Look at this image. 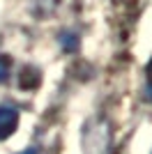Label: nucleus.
<instances>
[{"mask_svg": "<svg viewBox=\"0 0 152 154\" xmlns=\"http://www.w3.org/2000/svg\"><path fill=\"white\" fill-rule=\"evenodd\" d=\"M111 143V129L106 120H90L83 129V154H106Z\"/></svg>", "mask_w": 152, "mask_h": 154, "instance_id": "1", "label": "nucleus"}, {"mask_svg": "<svg viewBox=\"0 0 152 154\" xmlns=\"http://www.w3.org/2000/svg\"><path fill=\"white\" fill-rule=\"evenodd\" d=\"M19 127V110L12 106H0V140H5Z\"/></svg>", "mask_w": 152, "mask_h": 154, "instance_id": "2", "label": "nucleus"}, {"mask_svg": "<svg viewBox=\"0 0 152 154\" xmlns=\"http://www.w3.org/2000/svg\"><path fill=\"white\" fill-rule=\"evenodd\" d=\"M60 48H62L65 53H74V51H78V35L76 32H60Z\"/></svg>", "mask_w": 152, "mask_h": 154, "instance_id": "3", "label": "nucleus"}, {"mask_svg": "<svg viewBox=\"0 0 152 154\" xmlns=\"http://www.w3.org/2000/svg\"><path fill=\"white\" fill-rule=\"evenodd\" d=\"M9 71H12V62L7 55H0V83H5L9 78Z\"/></svg>", "mask_w": 152, "mask_h": 154, "instance_id": "4", "label": "nucleus"}, {"mask_svg": "<svg viewBox=\"0 0 152 154\" xmlns=\"http://www.w3.org/2000/svg\"><path fill=\"white\" fill-rule=\"evenodd\" d=\"M19 154H37V152H35L32 147H28V149H23V152H19Z\"/></svg>", "mask_w": 152, "mask_h": 154, "instance_id": "5", "label": "nucleus"}]
</instances>
